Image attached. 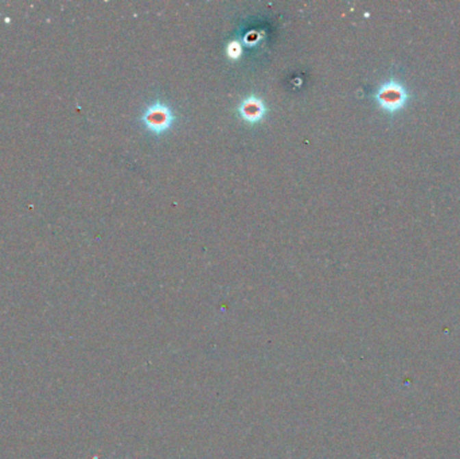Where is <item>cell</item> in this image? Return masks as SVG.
Returning a JSON list of instances; mask_svg holds the SVG:
<instances>
[{
	"instance_id": "cell-3",
	"label": "cell",
	"mask_w": 460,
	"mask_h": 459,
	"mask_svg": "<svg viewBox=\"0 0 460 459\" xmlns=\"http://www.w3.org/2000/svg\"><path fill=\"white\" fill-rule=\"evenodd\" d=\"M240 116L242 117V120H245L246 123L251 124H256L259 121H261L264 119V116L267 114V108L266 104L261 99L251 96L242 100V103L240 104Z\"/></svg>"
},
{
	"instance_id": "cell-1",
	"label": "cell",
	"mask_w": 460,
	"mask_h": 459,
	"mask_svg": "<svg viewBox=\"0 0 460 459\" xmlns=\"http://www.w3.org/2000/svg\"><path fill=\"white\" fill-rule=\"evenodd\" d=\"M374 99L381 110L393 115L398 114L407 107L411 96L401 82L397 79H390L379 88Z\"/></svg>"
},
{
	"instance_id": "cell-2",
	"label": "cell",
	"mask_w": 460,
	"mask_h": 459,
	"mask_svg": "<svg viewBox=\"0 0 460 459\" xmlns=\"http://www.w3.org/2000/svg\"><path fill=\"white\" fill-rule=\"evenodd\" d=\"M142 121L153 135H162L167 132L174 124V115L166 104L155 103L144 111Z\"/></svg>"
},
{
	"instance_id": "cell-4",
	"label": "cell",
	"mask_w": 460,
	"mask_h": 459,
	"mask_svg": "<svg viewBox=\"0 0 460 459\" xmlns=\"http://www.w3.org/2000/svg\"><path fill=\"white\" fill-rule=\"evenodd\" d=\"M240 54H241V47H240V45H238V43H235V42L230 43L229 45L230 58H238V57H240Z\"/></svg>"
}]
</instances>
